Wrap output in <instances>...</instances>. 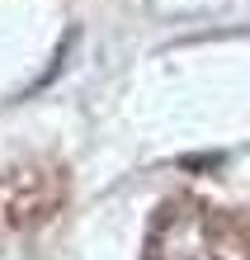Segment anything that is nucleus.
Masks as SVG:
<instances>
[{"label": "nucleus", "mask_w": 250, "mask_h": 260, "mask_svg": "<svg viewBox=\"0 0 250 260\" xmlns=\"http://www.w3.org/2000/svg\"><path fill=\"white\" fill-rule=\"evenodd\" d=\"M147 260H250V222L194 194L165 199L147 237Z\"/></svg>", "instance_id": "1"}, {"label": "nucleus", "mask_w": 250, "mask_h": 260, "mask_svg": "<svg viewBox=\"0 0 250 260\" xmlns=\"http://www.w3.org/2000/svg\"><path fill=\"white\" fill-rule=\"evenodd\" d=\"M66 199V171L57 166H14L0 175V232L43 222Z\"/></svg>", "instance_id": "2"}]
</instances>
